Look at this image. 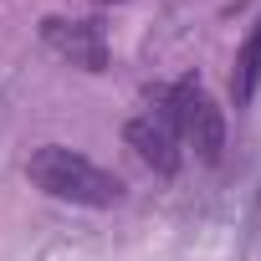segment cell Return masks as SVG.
Segmentation results:
<instances>
[{
  "label": "cell",
  "mask_w": 261,
  "mask_h": 261,
  "mask_svg": "<svg viewBox=\"0 0 261 261\" xmlns=\"http://www.w3.org/2000/svg\"><path fill=\"white\" fill-rule=\"evenodd\" d=\"M26 174H31V185H36V190H46L51 200L92 205V210H108V205H118V200H123V185H118L108 169H97L92 159L72 154L67 144H41V149L31 154Z\"/></svg>",
  "instance_id": "1"
},
{
  "label": "cell",
  "mask_w": 261,
  "mask_h": 261,
  "mask_svg": "<svg viewBox=\"0 0 261 261\" xmlns=\"http://www.w3.org/2000/svg\"><path fill=\"white\" fill-rule=\"evenodd\" d=\"M159 113L169 118V128H174V134H179L205 164L220 159V149H225V118H220L215 97H210L200 82H179V87H169L164 102H159Z\"/></svg>",
  "instance_id": "2"
},
{
  "label": "cell",
  "mask_w": 261,
  "mask_h": 261,
  "mask_svg": "<svg viewBox=\"0 0 261 261\" xmlns=\"http://www.w3.org/2000/svg\"><path fill=\"white\" fill-rule=\"evenodd\" d=\"M41 36H46V46L57 57H67L82 72H102L108 67V46H102V31L92 21H57L51 16V21H41Z\"/></svg>",
  "instance_id": "3"
},
{
  "label": "cell",
  "mask_w": 261,
  "mask_h": 261,
  "mask_svg": "<svg viewBox=\"0 0 261 261\" xmlns=\"http://www.w3.org/2000/svg\"><path fill=\"white\" fill-rule=\"evenodd\" d=\"M128 144H134V154L159 169V174H174L179 169V134L169 128L164 113H149V118H134L128 123Z\"/></svg>",
  "instance_id": "4"
},
{
  "label": "cell",
  "mask_w": 261,
  "mask_h": 261,
  "mask_svg": "<svg viewBox=\"0 0 261 261\" xmlns=\"http://www.w3.org/2000/svg\"><path fill=\"white\" fill-rule=\"evenodd\" d=\"M256 87H261V21H256V31L246 36V46H241V57H236V77H230V92H236L241 108L256 97Z\"/></svg>",
  "instance_id": "5"
}]
</instances>
